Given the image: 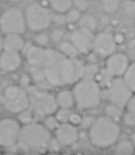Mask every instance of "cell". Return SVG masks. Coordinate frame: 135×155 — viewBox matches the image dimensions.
<instances>
[{"mask_svg":"<svg viewBox=\"0 0 135 155\" xmlns=\"http://www.w3.org/2000/svg\"><path fill=\"white\" fill-rule=\"evenodd\" d=\"M84 64L79 58H69L58 49L45 47L40 67L49 86L64 88L84 77Z\"/></svg>","mask_w":135,"mask_h":155,"instance_id":"1","label":"cell"},{"mask_svg":"<svg viewBox=\"0 0 135 155\" xmlns=\"http://www.w3.org/2000/svg\"><path fill=\"white\" fill-rule=\"evenodd\" d=\"M122 128L119 122L105 114L95 117L92 126L88 129V139L95 148L106 150L120 140Z\"/></svg>","mask_w":135,"mask_h":155,"instance_id":"2","label":"cell"},{"mask_svg":"<svg viewBox=\"0 0 135 155\" xmlns=\"http://www.w3.org/2000/svg\"><path fill=\"white\" fill-rule=\"evenodd\" d=\"M53 137L44 124L32 122L21 128L18 146L25 152L43 153L48 151Z\"/></svg>","mask_w":135,"mask_h":155,"instance_id":"3","label":"cell"},{"mask_svg":"<svg viewBox=\"0 0 135 155\" xmlns=\"http://www.w3.org/2000/svg\"><path fill=\"white\" fill-rule=\"evenodd\" d=\"M75 106L79 110H92L98 107L103 101V88L94 80L81 78L72 88Z\"/></svg>","mask_w":135,"mask_h":155,"instance_id":"4","label":"cell"},{"mask_svg":"<svg viewBox=\"0 0 135 155\" xmlns=\"http://www.w3.org/2000/svg\"><path fill=\"white\" fill-rule=\"evenodd\" d=\"M29 94V108L38 117H46L53 115L58 109V105L54 95L44 88L31 87L27 88Z\"/></svg>","mask_w":135,"mask_h":155,"instance_id":"5","label":"cell"},{"mask_svg":"<svg viewBox=\"0 0 135 155\" xmlns=\"http://www.w3.org/2000/svg\"><path fill=\"white\" fill-rule=\"evenodd\" d=\"M26 26L33 32H41L48 29L53 24L50 10L42 3H32L25 9Z\"/></svg>","mask_w":135,"mask_h":155,"instance_id":"6","label":"cell"},{"mask_svg":"<svg viewBox=\"0 0 135 155\" xmlns=\"http://www.w3.org/2000/svg\"><path fill=\"white\" fill-rule=\"evenodd\" d=\"M133 94V93L127 86L123 77L113 78L109 84L103 89V98L107 103L115 104L124 110Z\"/></svg>","mask_w":135,"mask_h":155,"instance_id":"7","label":"cell"},{"mask_svg":"<svg viewBox=\"0 0 135 155\" xmlns=\"http://www.w3.org/2000/svg\"><path fill=\"white\" fill-rule=\"evenodd\" d=\"M2 103L8 112L17 114L29 108L28 92L22 86L10 85L4 92Z\"/></svg>","mask_w":135,"mask_h":155,"instance_id":"8","label":"cell"},{"mask_svg":"<svg viewBox=\"0 0 135 155\" xmlns=\"http://www.w3.org/2000/svg\"><path fill=\"white\" fill-rule=\"evenodd\" d=\"M26 28L25 14L18 7H9L0 15V30L5 35L24 34Z\"/></svg>","mask_w":135,"mask_h":155,"instance_id":"9","label":"cell"},{"mask_svg":"<svg viewBox=\"0 0 135 155\" xmlns=\"http://www.w3.org/2000/svg\"><path fill=\"white\" fill-rule=\"evenodd\" d=\"M22 126L13 118L0 120V146L10 148L18 143Z\"/></svg>","mask_w":135,"mask_h":155,"instance_id":"10","label":"cell"},{"mask_svg":"<svg viewBox=\"0 0 135 155\" xmlns=\"http://www.w3.org/2000/svg\"><path fill=\"white\" fill-rule=\"evenodd\" d=\"M94 36L95 32L84 27L77 26L71 32L69 40L74 44L81 54H89L93 52Z\"/></svg>","mask_w":135,"mask_h":155,"instance_id":"11","label":"cell"},{"mask_svg":"<svg viewBox=\"0 0 135 155\" xmlns=\"http://www.w3.org/2000/svg\"><path fill=\"white\" fill-rule=\"evenodd\" d=\"M131 62L130 56L127 54L116 51L105 58L104 69L114 78L123 77L126 73Z\"/></svg>","mask_w":135,"mask_h":155,"instance_id":"12","label":"cell"},{"mask_svg":"<svg viewBox=\"0 0 135 155\" xmlns=\"http://www.w3.org/2000/svg\"><path fill=\"white\" fill-rule=\"evenodd\" d=\"M118 48L114 35L108 32H100L95 34L93 52L99 57L105 59L112 54L115 53Z\"/></svg>","mask_w":135,"mask_h":155,"instance_id":"13","label":"cell"},{"mask_svg":"<svg viewBox=\"0 0 135 155\" xmlns=\"http://www.w3.org/2000/svg\"><path fill=\"white\" fill-rule=\"evenodd\" d=\"M79 137V127L70 123L60 124L54 131V138L64 147L74 145L78 142Z\"/></svg>","mask_w":135,"mask_h":155,"instance_id":"14","label":"cell"},{"mask_svg":"<svg viewBox=\"0 0 135 155\" xmlns=\"http://www.w3.org/2000/svg\"><path fill=\"white\" fill-rule=\"evenodd\" d=\"M22 65V57L19 52L4 50L0 54V69L5 72H15Z\"/></svg>","mask_w":135,"mask_h":155,"instance_id":"15","label":"cell"},{"mask_svg":"<svg viewBox=\"0 0 135 155\" xmlns=\"http://www.w3.org/2000/svg\"><path fill=\"white\" fill-rule=\"evenodd\" d=\"M4 40V50L19 52L25 48V39L22 34H7Z\"/></svg>","mask_w":135,"mask_h":155,"instance_id":"16","label":"cell"},{"mask_svg":"<svg viewBox=\"0 0 135 155\" xmlns=\"http://www.w3.org/2000/svg\"><path fill=\"white\" fill-rule=\"evenodd\" d=\"M55 100L58 108L72 110L74 107H75V100L72 89H65L64 87V89L60 90L55 94Z\"/></svg>","mask_w":135,"mask_h":155,"instance_id":"17","label":"cell"},{"mask_svg":"<svg viewBox=\"0 0 135 155\" xmlns=\"http://www.w3.org/2000/svg\"><path fill=\"white\" fill-rule=\"evenodd\" d=\"M45 47L36 45H31L25 51V58L28 65L40 66Z\"/></svg>","mask_w":135,"mask_h":155,"instance_id":"18","label":"cell"},{"mask_svg":"<svg viewBox=\"0 0 135 155\" xmlns=\"http://www.w3.org/2000/svg\"><path fill=\"white\" fill-rule=\"evenodd\" d=\"M135 153V146L131 140H119L114 145V153L116 155H133Z\"/></svg>","mask_w":135,"mask_h":155,"instance_id":"19","label":"cell"},{"mask_svg":"<svg viewBox=\"0 0 135 155\" xmlns=\"http://www.w3.org/2000/svg\"><path fill=\"white\" fill-rule=\"evenodd\" d=\"M58 50L64 54L65 56L74 59V58H79V55L81 54L77 48L74 45V44L68 40V41H62L59 43L58 45Z\"/></svg>","mask_w":135,"mask_h":155,"instance_id":"20","label":"cell"},{"mask_svg":"<svg viewBox=\"0 0 135 155\" xmlns=\"http://www.w3.org/2000/svg\"><path fill=\"white\" fill-rule=\"evenodd\" d=\"M77 26L84 27V28H87L95 32L98 27V20L92 14L83 13L79 22L77 23Z\"/></svg>","mask_w":135,"mask_h":155,"instance_id":"21","label":"cell"},{"mask_svg":"<svg viewBox=\"0 0 135 155\" xmlns=\"http://www.w3.org/2000/svg\"><path fill=\"white\" fill-rule=\"evenodd\" d=\"M29 74L32 78V81L35 82L37 85L43 86V85H49L46 82L45 75L44 73V70L40 66H33L29 65Z\"/></svg>","mask_w":135,"mask_h":155,"instance_id":"22","label":"cell"},{"mask_svg":"<svg viewBox=\"0 0 135 155\" xmlns=\"http://www.w3.org/2000/svg\"><path fill=\"white\" fill-rule=\"evenodd\" d=\"M50 7L57 13H66L73 7V0H48Z\"/></svg>","mask_w":135,"mask_h":155,"instance_id":"23","label":"cell"},{"mask_svg":"<svg viewBox=\"0 0 135 155\" xmlns=\"http://www.w3.org/2000/svg\"><path fill=\"white\" fill-rule=\"evenodd\" d=\"M123 79L130 90L135 94V60L131 62L126 73L123 76Z\"/></svg>","mask_w":135,"mask_h":155,"instance_id":"24","label":"cell"},{"mask_svg":"<svg viewBox=\"0 0 135 155\" xmlns=\"http://www.w3.org/2000/svg\"><path fill=\"white\" fill-rule=\"evenodd\" d=\"M123 112L124 109H122L111 103H107V104L104 107V114L117 122H119L122 119Z\"/></svg>","mask_w":135,"mask_h":155,"instance_id":"25","label":"cell"},{"mask_svg":"<svg viewBox=\"0 0 135 155\" xmlns=\"http://www.w3.org/2000/svg\"><path fill=\"white\" fill-rule=\"evenodd\" d=\"M101 5L106 15H113L117 12L120 6V0H102Z\"/></svg>","mask_w":135,"mask_h":155,"instance_id":"26","label":"cell"},{"mask_svg":"<svg viewBox=\"0 0 135 155\" xmlns=\"http://www.w3.org/2000/svg\"><path fill=\"white\" fill-rule=\"evenodd\" d=\"M34 42L35 45L42 46V47H48V45L51 43L50 35L46 34L44 31L37 32L35 35L34 36Z\"/></svg>","mask_w":135,"mask_h":155,"instance_id":"27","label":"cell"},{"mask_svg":"<svg viewBox=\"0 0 135 155\" xmlns=\"http://www.w3.org/2000/svg\"><path fill=\"white\" fill-rule=\"evenodd\" d=\"M83 15V12L78 10L75 7L70 8L66 13H65V17H66V22L68 25H74L77 24Z\"/></svg>","mask_w":135,"mask_h":155,"instance_id":"28","label":"cell"},{"mask_svg":"<svg viewBox=\"0 0 135 155\" xmlns=\"http://www.w3.org/2000/svg\"><path fill=\"white\" fill-rule=\"evenodd\" d=\"M99 71H100V68L96 64V63L87 64L84 65V77L83 78L95 79V76L97 75Z\"/></svg>","mask_w":135,"mask_h":155,"instance_id":"29","label":"cell"},{"mask_svg":"<svg viewBox=\"0 0 135 155\" xmlns=\"http://www.w3.org/2000/svg\"><path fill=\"white\" fill-rule=\"evenodd\" d=\"M35 114L32 112V110L30 108L22 111L21 113L17 114V118H18V122L20 124H22L23 125L25 124H28L32 122H34V117H35Z\"/></svg>","mask_w":135,"mask_h":155,"instance_id":"30","label":"cell"},{"mask_svg":"<svg viewBox=\"0 0 135 155\" xmlns=\"http://www.w3.org/2000/svg\"><path fill=\"white\" fill-rule=\"evenodd\" d=\"M49 35H50L51 42L59 44L60 42L63 41V38L64 36V29H62L61 27L58 26V27L54 28Z\"/></svg>","mask_w":135,"mask_h":155,"instance_id":"31","label":"cell"},{"mask_svg":"<svg viewBox=\"0 0 135 155\" xmlns=\"http://www.w3.org/2000/svg\"><path fill=\"white\" fill-rule=\"evenodd\" d=\"M44 124L45 125V127H46L48 130H50L51 132H52V131L54 132V131L57 129V127L59 126L60 123H59V121L57 120V118L55 117V115L53 114V115H49V116L44 117Z\"/></svg>","mask_w":135,"mask_h":155,"instance_id":"32","label":"cell"},{"mask_svg":"<svg viewBox=\"0 0 135 155\" xmlns=\"http://www.w3.org/2000/svg\"><path fill=\"white\" fill-rule=\"evenodd\" d=\"M121 121L128 128H134L135 127V115H133L132 113H130L127 110H124Z\"/></svg>","mask_w":135,"mask_h":155,"instance_id":"33","label":"cell"},{"mask_svg":"<svg viewBox=\"0 0 135 155\" xmlns=\"http://www.w3.org/2000/svg\"><path fill=\"white\" fill-rule=\"evenodd\" d=\"M71 113H72V110L64 109V108H58L57 111L55 112L54 115L57 118V120L59 121V123L63 124V123H68Z\"/></svg>","mask_w":135,"mask_h":155,"instance_id":"34","label":"cell"},{"mask_svg":"<svg viewBox=\"0 0 135 155\" xmlns=\"http://www.w3.org/2000/svg\"><path fill=\"white\" fill-rule=\"evenodd\" d=\"M52 21L54 25L61 26L64 24H67L66 22V17H65V13H57L54 12L52 15Z\"/></svg>","mask_w":135,"mask_h":155,"instance_id":"35","label":"cell"},{"mask_svg":"<svg viewBox=\"0 0 135 155\" xmlns=\"http://www.w3.org/2000/svg\"><path fill=\"white\" fill-rule=\"evenodd\" d=\"M73 6L84 13L90 7V1L89 0H73Z\"/></svg>","mask_w":135,"mask_h":155,"instance_id":"36","label":"cell"},{"mask_svg":"<svg viewBox=\"0 0 135 155\" xmlns=\"http://www.w3.org/2000/svg\"><path fill=\"white\" fill-rule=\"evenodd\" d=\"M95 117L92 116V115H83V119L82 122L79 125V127L83 130H87L92 126L94 121Z\"/></svg>","mask_w":135,"mask_h":155,"instance_id":"37","label":"cell"},{"mask_svg":"<svg viewBox=\"0 0 135 155\" xmlns=\"http://www.w3.org/2000/svg\"><path fill=\"white\" fill-rule=\"evenodd\" d=\"M82 119H83V115L78 113V112H72L71 114H70V117H69V121L68 123L79 127L81 122H82Z\"/></svg>","mask_w":135,"mask_h":155,"instance_id":"38","label":"cell"},{"mask_svg":"<svg viewBox=\"0 0 135 155\" xmlns=\"http://www.w3.org/2000/svg\"><path fill=\"white\" fill-rule=\"evenodd\" d=\"M32 82V78L30 74H23L20 78V84L24 88H28L30 86V84Z\"/></svg>","mask_w":135,"mask_h":155,"instance_id":"39","label":"cell"},{"mask_svg":"<svg viewBox=\"0 0 135 155\" xmlns=\"http://www.w3.org/2000/svg\"><path fill=\"white\" fill-rule=\"evenodd\" d=\"M61 143L55 139V138H53L50 144H49V148H48V151H51V152H58L61 150Z\"/></svg>","mask_w":135,"mask_h":155,"instance_id":"40","label":"cell"},{"mask_svg":"<svg viewBox=\"0 0 135 155\" xmlns=\"http://www.w3.org/2000/svg\"><path fill=\"white\" fill-rule=\"evenodd\" d=\"M125 110L129 111L130 113H132L133 115H135V94H133V96L131 97L130 101L128 102Z\"/></svg>","mask_w":135,"mask_h":155,"instance_id":"41","label":"cell"},{"mask_svg":"<svg viewBox=\"0 0 135 155\" xmlns=\"http://www.w3.org/2000/svg\"><path fill=\"white\" fill-rule=\"evenodd\" d=\"M114 40L118 45H123L125 42V35L122 33H118V34L114 35Z\"/></svg>","mask_w":135,"mask_h":155,"instance_id":"42","label":"cell"},{"mask_svg":"<svg viewBox=\"0 0 135 155\" xmlns=\"http://www.w3.org/2000/svg\"><path fill=\"white\" fill-rule=\"evenodd\" d=\"M4 50V40L0 37V54L3 52Z\"/></svg>","mask_w":135,"mask_h":155,"instance_id":"43","label":"cell"},{"mask_svg":"<svg viewBox=\"0 0 135 155\" xmlns=\"http://www.w3.org/2000/svg\"><path fill=\"white\" fill-rule=\"evenodd\" d=\"M130 140H131V142L133 143V145L135 146V132H133L132 134H131V137H130Z\"/></svg>","mask_w":135,"mask_h":155,"instance_id":"44","label":"cell"},{"mask_svg":"<svg viewBox=\"0 0 135 155\" xmlns=\"http://www.w3.org/2000/svg\"><path fill=\"white\" fill-rule=\"evenodd\" d=\"M5 1H8V2H18L20 0H5Z\"/></svg>","mask_w":135,"mask_h":155,"instance_id":"45","label":"cell"},{"mask_svg":"<svg viewBox=\"0 0 135 155\" xmlns=\"http://www.w3.org/2000/svg\"><path fill=\"white\" fill-rule=\"evenodd\" d=\"M130 1H133V2H135V0H130Z\"/></svg>","mask_w":135,"mask_h":155,"instance_id":"46","label":"cell"},{"mask_svg":"<svg viewBox=\"0 0 135 155\" xmlns=\"http://www.w3.org/2000/svg\"><path fill=\"white\" fill-rule=\"evenodd\" d=\"M134 154H135V153H134Z\"/></svg>","mask_w":135,"mask_h":155,"instance_id":"47","label":"cell"}]
</instances>
